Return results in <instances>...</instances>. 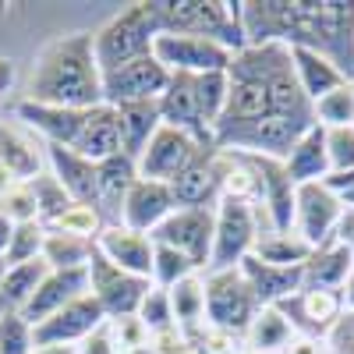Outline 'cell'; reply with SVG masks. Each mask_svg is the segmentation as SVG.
<instances>
[{
    "mask_svg": "<svg viewBox=\"0 0 354 354\" xmlns=\"http://www.w3.org/2000/svg\"><path fill=\"white\" fill-rule=\"evenodd\" d=\"M82 294H88V266L85 270H50L39 280V287L32 290V298L25 301L21 319L28 322V326H39L43 319L61 312L64 305L82 298Z\"/></svg>",
    "mask_w": 354,
    "mask_h": 354,
    "instance_id": "obj_19",
    "label": "cell"
},
{
    "mask_svg": "<svg viewBox=\"0 0 354 354\" xmlns=\"http://www.w3.org/2000/svg\"><path fill=\"white\" fill-rule=\"evenodd\" d=\"M96 252L113 262L117 270H124L131 277H142V280H153V238L149 234H138V230H128L121 223H110L100 230L96 238Z\"/></svg>",
    "mask_w": 354,
    "mask_h": 354,
    "instance_id": "obj_18",
    "label": "cell"
},
{
    "mask_svg": "<svg viewBox=\"0 0 354 354\" xmlns=\"http://www.w3.org/2000/svg\"><path fill=\"white\" fill-rule=\"evenodd\" d=\"M113 110H117V128H121V153L138 163V156L145 153V145L153 142V135H156L160 124H163L160 100L124 103V106H113Z\"/></svg>",
    "mask_w": 354,
    "mask_h": 354,
    "instance_id": "obj_29",
    "label": "cell"
},
{
    "mask_svg": "<svg viewBox=\"0 0 354 354\" xmlns=\"http://www.w3.org/2000/svg\"><path fill=\"white\" fill-rule=\"evenodd\" d=\"M163 32H188L205 36L230 53L248 46L241 28V4L238 0H153Z\"/></svg>",
    "mask_w": 354,
    "mask_h": 354,
    "instance_id": "obj_5",
    "label": "cell"
},
{
    "mask_svg": "<svg viewBox=\"0 0 354 354\" xmlns=\"http://www.w3.org/2000/svg\"><path fill=\"white\" fill-rule=\"evenodd\" d=\"M340 294H344V308L354 315V270H351V277H347V283L340 287Z\"/></svg>",
    "mask_w": 354,
    "mask_h": 354,
    "instance_id": "obj_51",
    "label": "cell"
},
{
    "mask_svg": "<svg viewBox=\"0 0 354 354\" xmlns=\"http://www.w3.org/2000/svg\"><path fill=\"white\" fill-rule=\"evenodd\" d=\"M283 354H322V347H319L315 337H294L290 347H287Z\"/></svg>",
    "mask_w": 354,
    "mask_h": 354,
    "instance_id": "obj_48",
    "label": "cell"
},
{
    "mask_svg": "<svg viewBox=\"0 0 354 354\" xmlns=\"http://www.w3.org/2000/svg\"><path fill=\"white\" fill-rule=\"evenodd\" d=\"M177 209V198L170 192V185L163 181H149V177H138L131 185L124 209H121V227L138 230V234H153L170 213Z\"/></svg>",
    "mask_w": 354,
    "mask_h": 354,
    "instance_id": "obj_21",
    "label": "cell"
},
{
    "mask_svg": "<svg viewBox=\"0 0 354 354\" xmlns=\"http://www.w3.org/2000/svg\"><path fill=\"white\" fill-rule=\"evenodd\" d=\"M28 103L85 110L103 103V71L96 61L93 32H68L46 43L32 64L25 88Z\"/></svg>",
    "mask_w": 354,
    "mask_h": 354,
    "instance_id": "obj_3",
    "label": "cell"
},
{
    "mask_svg": "<svg viewBox=\"0 0 354 354\" xmlns=\"http://www.w3.org/2000/svg\"><path fill=\"white\" fill-rule=\"evenodd\" d=\"M160 32L163 28H160L153 0H138V4L121 8L106 25H100L93 32L100 71H113V68L135 61V57L153 53V43Z\"/></svg>",
    "mask_w": 354,
    "mask_h": 354,
    "instance_id": "obj_6",
    "label": "cell"
},
{
    "mask_svg": "<svg viewBox=\"0 0 354 354\" xmlns=\"http://www.w3.org/2000/svg\"><path fill=\"white\" fill-rule=\"evenodd\" d=\"M4 273H8V259H0V280H4Z\"/></svg>",
    "mask_w": 354,
    "mask_h": 354,
    "instance_id": "obj_54",
    "label": "cell"
},
{
    "mask_svg": "<svg viewBox=\"0 0 354 354\" xmlns=\"http://www.w3.org/2000/svg\"><path fill=\"white\" fill-rule=\"evenodd\" d=\"M255 259L270 262V266H305L312 255V245L301 241L294 230L280 234V230H262L259 241H255Z\"/></svg>",
    "mask_w": 354,
    "mask_h": 354,
    "instance_id": "obj_33",
    "label": "cell"
},
{
    "mask_svg": "<svg viewBox=\"0 0 354 354\" xmlns=\"http://www.w3.org/2000/svg\"><path fill=\"white\" fill-rule=\"evenodd\" d=\"M96 252V241L88 238H75V234H57L46 230V241H43V262L50 270H85L88 259Z\"/></svg>",
    "mask_w": 354,
    "mask_h": 354,
    "instance_id": "obj_34",
    "label": "cell"
},
{
    "mask_svg": "<svg viewBox=\"0 0 354 354\" xmlns=\"http://www.w3.org/2000/svg\"><path fill=\"white\" fill-rule=\"evenodd\" d=\"M110 333H113V340H117V351H135V347H145L153 337H149V330L142 326V319L138 315H124V319H110Z\"/></svg>",
    "mask_w": 354,
    "mask_h": 354,
    "instance_id": "obj_45",
    "label": "cell"
},
{
    "mask_svg": "<svg viewBox=\"0 0 354 354\" xmlns=\"http://www.w3.org/2000/svg\"><path fill=\"white\" fill-rule=\"evenodd\" d=\"M290 61H294V75H298L301 93L315 103L326 93H333L337 85H344L347 78L340 75V68L333 61H326L322 53L315 50H301V46H290Z\"/></svg>",
    "mask_w": 354,
    "mask_h": 354,
    "instance_id": "obj_31",
    "label": "cell"
},
{
    "mask_svg": "<svg viewBox=\"0 0 354 354\" xmlns=\"http://www.w3.org/2000/svg\"><path fill=\"white\" fill-rule=\"evenodd\" d=\"M238 270L248 280L259 305H280L301 290V266H270V262L248 255Z\"/></svg>",
    "mask_w": 354,
    "mask_h": 354,
    "instance_id": "obj_26",
    "label": "cell"
},
{
    "mask_svg": "<svg viewBox=\"0 0 354 354\" xmlns=\"http://www.w3.org/2000/svg\"><path fill=\"white\" fill-rule=\"evenodd\" d=\"M312 113H315V124H322L326 131L330 128H351L354 124V82H344L333 93L315 100Z\"/></svg>",
    "mask_w": 354,
    "mask_h": 354,
    "instance_id": "obj_37",
    "label": "cell"
},
{
    "mask_svg": "<svg viewBox=\"0 0 354 354\" xmlns=\"http://www.w3.org/2000/svg\"><path fill=\"white\" fill-rule=\"evenodd\" d=\"M259 205L241 198H220L216 202V230H213V255L209 270H238V266L255 252L259 241Z\"/></svg>",
    "mask_w": 354,
    "mask_h": 354,
    "instance_id": "obj_9",
    "label": "cell"
},
{
    "mask_svg": "<svg viewBox=\"0 0 354 354\" xmlns=\"http://www.w3.org/2000/svg\"><path fill=\"white\" fill-rule=\"evenodd\" d=\"M124 354H160V351H156V347H153V340H149L145 347H135V351H124Z\"/></svg>",
    "mask_w": 354,
    "mask_h": 354,
    "instance_id": "obj_53",
    "label": "cell"
},
{
    "mask_svg": "<svg viewBox=\"0 0 354 354\" xmlns=\"http://www.w3.org/2000/svg\"><path fill=\"white\" fill-rule=\"evenodd\" d=\"M8 185H11V181H8V177H4V174H0V192H4Z\"/></svg>",
    "mask_w": 354,
    "mask_h": 354,
    "instance_id": "obj_55",
    "label": "cell"
},
{
    "mask_svg": "<svg viewBox=\"0 0 354 354\" xmlns=\"http://www.w3.org/2000/svg\"><path fill=\"white\" fill-rule=\"evenodd\" d=\"M138 319H142V326L149 330V337H160V333H170V330H177V322H174V305H170V290H163V287H149V294L142 298V305H138V312H135Z\"/></svg>",
    "mask_w": 354,
    "mask_h": 354,
    "instance_id": "obj_38",
    "label": "cell"
},
{
    "mask_svg": "<svg viewBox=\"0 0 354 354\" xmlns=\"http://www.w3.org/2000/svg\"><path fill=\"white\" fill-rule=\"evenodd\" d=\"M106 319V312L100 308V301L93 294H82L71 305H64L61 312H53L50 319H43L39 326H32L36 333V347H78L88 333H96Z\"/></svg>",
    "mask_w": 354,
    "mask_h": 354,
    "instance_id": "obj_16",
    "label": "cell"
},
{
    "mask_svg": "<svg viewBox=\"0 0 354 354\" xmlns=\"http://www.w3.org/2000/svg\"><path fill=\"white\" fill-rule=\"evenodd\" d=\"M36 354H75V347H61V344L57 347H36Z\"/></svg>",
    "mask_w": 354,
    "mask_h": 354,
    "instance_id": "obj_52",
    "label": "cell"
},
{
    "mask_svg": "<svg viewBox=\"0 0 354 354\" xmlns=\"http://www.w3.org/2000/svg\"><path fill=\"white\" fill-rule=\"evenodd\" d=\"M315 121L301 117H262L248 124H220L213 145L223 153H245V156H270V160H287V153Z\"/></svg>",
    "mask_w": 354,
    "mask_h": 354,
    "instance_id": "obj_7",
    "label": "cell"
},
{
    "mask_svg": "<svg viewBox=\"0 0 354 354\" xmlns=\"http://www.w3.org/2000/svg\"><path fill=\"white\" fill-rule=\"evenodd\" d=\"M46 153L39 149V135H32L21 124L0 121V174L11 185H28L43 174Z\"/></svg>",
    "mask_w": 354,
    "mask_h": 354,
    "instance_id": "obj_20",
    "label": "cell"
},
{
    "mask_svg": "<svg viewBox=\"0 0 354 354\" xmlns=\"http://www.w3.org/2000/svg\"><path fill=\"white\" fill-rule=\"evenodd\" d=\"M0 213H4L11 223H32L36 216V195L28 185H8L0 192Z\"/></svg>",
    "mask_w": 354,
    "mask_h": 354,
    "instance_id": "obj_43",
    "label": "cell"
},
{
    "mask_svg": "<svg viewBox=\"0 0 354 354\" xmlns=\"http://www.w3.org/2000/svg\"><path fill=\"white\" fill-rule=\"evenodd\" d=\"M43 153H46V170L64 185V192L78 202V205H93L96 209V198H100V188H96V163L85 160L64 145H50L43 142Z\"/></svg>",
    "mask_w": 354,
    "mask_h": 354,
    "instance_id": "obj_24",
    "label": "cell"
},
{
    "mask_svg": "<svg viewBox=\"0 0 354 354\" xmlns=\"http://www.w3.org/2000/svg\"><path fill=\"white\" fill-rule=\"evenodd\" d=\"M213 230H216V209H174L149 238L156 245H167L188 255L195 262V270L205 273L213 255Z\"/></svg>",
    "mask_w": 354,
    "mask_h": 354,
    "instance_id": "obj_11",
    "label": "cell"
},
{
    "mask_svg": "<svg viewBox=\"0 0 354 354\" xmlns=\"http://www.w3.org/2000/svg\"><path fill=\"white\" fill-rule=\"evenodd\" d=\"M326 153H330V174L354 170V124L351 128H330L326 131Z\"/></svg>",
    "mask_w": 354,
    "mask_h": 354,
    "instance_id": "obj_44",
    "label": "cell"
},
{
    "mask_svg": "<svg viewBox=\"0 0 354 354\" xmlns=\"http://www.w3.org/2000/svg\"><path fill=\"white\" fill-rule=\"evenodd\" d=\"M153 57L170 75H209V71H227L234 53L205 36L160 32L153 43Z\"/></svg>",
    "mask_w": 354,
    "mask_h": 354,
    "instance_id": "obj_10",
    "label": "cell"
},
{
    "mask_svg": "<svg viewBox=\"0 0 354 354\" xmlns=\"http://www.w3.org/2000/svg\"><path fill=\"white\" fill-rule=\"evenodd\" d=\"M138 181V167L131 156L117 153L103 163H96V188H100V198H96V213L103 216V223H121V209H124V198L131 192V185Z\"/></svg>",
    "mask_w": 354,
    "mask_h": 354,
    "instance_id": "obj_25",
    "label": "cell"
},
{
    "mask_svg": "<svg viewBox=\"0 0 354 354\" xmlns=\"http://www.w3.org/2000/svg\"><path fill=\"white\" fill-rule=\"evenodd\" d=\"M192 85H195V103H198L202 121H205V128H213V135H216V124H220L223 106H227V71L192 75Z\"/></svg>",
    "mask_w": 354,
    "mask_h": 354,
    "instance_id": "obj_35",
    "label": "cell"
},
{
    "mask_svg": "<svg viewBox=\"0 0 354 354\" xmlns=\"http://www.w3.org/2000/svg\"><path fill=\"white\" fill-rule=\"evenodd\" d=\"M160 117H163V124H170L177 131H188L202 145H213V138H216L213 128H205L202 113H198L192 75H170L167 93L160 96Z\"/></svg>",
    "mask_w": 354,
    "mask_h": 354,
    "instance_id": "obj_23",
    "label": "cell"
},
{
    "mask_svg": "<svg viewBox=\"0 0 354 354\" xmlns=\"http://www.w3.org/2000/svg\"><path fill=\"white\" fill-rule=\"evenodd\" d=\"M294 337H298V333H294L290 319L277 305H262L241 340H245L248 354H283Z\"/></svg>",
    "mask_w": 354,
    "mask_h": 354,
    "instance_id": "obj_30",
    "label": "cell"
},
{
    "mask_svg": "<svg viewBox=\"0 0 354 354\" xmlns=\"http://www.w3.org/2000/svg\"><path fill=\"white\" fill-rule=\"evenodd\" d=\"M333 238L354 255V209H344V216H340V223H337V234Z\"/></svg>",
    "mask_w": 354,
    "mask_h": 354,
    "instance_id": "obj_47",
    "label": "cell"
},
{
    "mask_svg": "<svg viewBox=\"0 0 354 354\" xmlns=\"http://www.w3.org/2000/svg\"><path fill=\"white\" fill-rule=\"evenodd\" d=\"M192 273H198V270H195V262L188 255H181L177 248H167V245H156V252H153V283L156 287L170 290L174 283H181Z\"/></svg>",
    "mask_w": 354,
    "mask_h": 354,
    "instance_id": "obj_39",
    "label": "cell"
},
{
    "mask_svg": "<svg viewBox=\"0 0 354 354\" xmlns=\"http://www.w3.org/2000/svg\"><path fill=\"white\" fill-rule=\"evenodd\" d=\"M262 117L315 121L312 100L301 93L298 75H294L290 46L283 43L245 46L227 64V106L220 124H248Z\"/></svg>",
    "mask_w": 354,
    "mask_h": 354,
    "instance_id": "obj_2",
    "label": "cell"
},
{
    "mask_svg": "<svg viewBox=\"0 0 354 354\" xmlns=\"http://www.w3.org/2000/svg\"><path fill=\"white\" fill-rule=\"evenodd\" d=\"M170 305H174V322L185 337L195 333L205 322V277L192 273L181 283L170 287Z\"/></svg>",
    "mask_w": 354,
    "mask_h": 354,
    "instance_id": "obj_32",
    "label": "cell"
},
{
    "mask_svg": "<svg viewBox=\"0 0 354 354\" xmlns=\"http://www.w3.org/2000/svg\"><path fill=\"white\" fill-rule=\"evenodd\" d=\"M75 354H121V351H117L113 333H110V322H103L96 333H88V337L75 347Z\"/></svg>",
    "mask_w": 354,
    "mask_h": 354,
    "instance_id": "obj_46",
    "label": "cell"
},
{
    "mask_svg": "<svg viewBox=\"0 0 354 354\" xmlns=\"http://www.w3.org/2000/svg\"><path fill=\"white\" fill-rule=\"evenodd\" d=\"M245 354H248V351H245Z\"/></svg>",
    "mask_w": 354,
    "mask_h": 354,
    "instance_id": "obj_56",
    "label": "cell"
},
{
    "mask_svg": "<svg viewBox=\"0 0 354 354\" xmlns=\"http://www.w3.org/2000/svg\"><path fill=\"white\" fill-rule=\"evenodd\" d=\"M149 287H153V280H142V277L117 270V266L106 262L100 252H93V259H88V294L100 301L106 319L135 315L142 298L149 294Z\"/></svg>",
    "mask_w": 354,
    "mask_h": 354,
    "instance_id": "obj_12",
    "label": "cell"
},
{
    "mask_svg": "<svg viewBox=\"0 0 354 354\" xmlns=\"http://www.w3.org/2000/svg\"><path fill=\"white\" fill-rule=\"evenodd\" d=\"M354 270V255L333 238L330 245L312 248L308 262L301 266V290H340Z\"/></svg>",
    "mask_w": 354,
    "mask_h": 354,
    "instance_id": "obj_27",
    "label": "cell"
},
{
    "mask_svg": "<svg viewBox=\"0 0 354 354\" xmlns=\"http://www.w3.org/2000/svg\"><path fill=\"white\" fill-rule=\"evenodd\" d=\"M177 209H216L220 202V170H216V145L202 149L195 163L170 181Z\"/></svg>",
    "mask_w": 354,
    "mask_h": 354,
    "instance_id": "obj_22",
    "label": "cell"
},
{
    "mask_svg": "<svg viewBox=\"0 0 354 354\" xmlns=\"http://www.w3.org/2000/svg\"><path fill=\"white\" fill-rule=\"evenodd\" d=\"M205 277V322L220 333L230 337H245L252 326L255 312L262 308L255 301V294L241 270H216V273H202Z\"/></svg>",
    "mask_w": 354,
    "mask_h": 354,
    "instance_id": "obj_8",
    "label": "cell"
},
{
    "mask_svg": "<svg viewBox=\"0 0 354 354\" xmlns=\"http://www.w3.org/2000/svg\"><path fill=\"white\" fill-rule=\"evenodd\" d=\"M287 167V177L294 185H312V181H326L330 177V153H326V128L322 124H312L298 142L294 149L287 153L283 160Z\"/></svg>",
    "mask_w": 354,
    "mask_h": 354,
    "instance_id": "obj_28",
    "label": "cell"
},
{
    "mask_svg": "<svg viewBox=\"0 0 354 354\" xmlns=\"http://www.w3.org/2000/svg\"><path fill=\"white\" fill-rule=\"evenodd\" d=\"M287 319L294 333L301 330V337H330L344 322V294L340 290H298L294 298L277 305Z\"/></svg>",
    "mask_w": 354,
    "mask_h": 354,
    "instance_id": "obj_17",
    "label": "cell"
},
{
    "mask_svg": "<svg viewBox=\"0 0 354 354\" xmlns=\"http://www.w3.org/2000/svg\"><path fill=\"white\" fill-rule=\"evenodd\" d=\"M28 188H32V195H36V216H39L43 227H50L57 216H64L71 205H75V198L64 192V185L57 181L50 170H43L39 177H32Z\"/></svg>",
    "mask_w": 354,
    "mask_h": 354,
    "instance_id": "obj_36",
    "label": "cell"
},
{
    "mask_svg": "<svg viewBox=\"0 0 354 354\" xmlns=\"http://www.w3.org/2000/svg\"><path fill=\"white\" fill-rule=\"evenodd\" d=\"M11 85H15V64L8 57H0V96H8Z\"/></svg>",
    "mask_w": 354,
    "mask_h": 354,
    "instance_id": "obj_49",
    "label": "cell"
},
{
    "mask_svg": "<svg viewBox=\"0 0 354 354\" xmlns=\"http://www.w3.org/2000/svg\"><path fill=\"white\" fill-rule=\"evenodd\" d=\"M0 354H36V333L21 312L0 315Z\"/></svg>",
    "mask_w": 354,
    "mask_h": 354,
    "instance_id": "obj_42",
    "label": "cell"
},
{
    "mask_svg": "<svg viewBox=\"0 0 354 354\" xmlns=\"http://www.w3.org/2000/svg\"><path fill=\"white\" fill-rule=\"evenodd\" d=\"M241 28L248 46L315 50L354 82V0H245Z\"/></svg>",
    "mask_w": 354,
    "mask_h": 354,
    "instance_id": "obj_1",
    "label": "cell"
},
{
    "mask_svg": "<svg viewBox=\"0 0 354 354\" xmlns=\"http://www.w3.org/2000/svg\"><path fill=\"white\" fill-rule=\"evenodd\" d=\"M202 149H209V145L195 142L188 131H177L170 124H160V131L153 135V142L145 145V153L135 163L138 167V177H149V181L170 185L177 174H185L195 163V156Z\"/></svg>",
    "mask_w": 354,
    "mask_h": 354,
    "instance_id": "obj_15",
    "label": "cell"
},
{
    "mask_svg": "<svg viewBox=\"0 0 354 354\" xmlns=\"http://www.w3.org/2000/svg\"><path fill=\"white\" fill-rule=\"evenodd\" d=\"M15 113L43 142L64 145V149L93 160V163H103L121 153V128H117V110L110 103L68 110V106H39V103L21 100L15 106Z\"/></svg>",
    "mask_w": 354,
    "mask_h": 354,
    "instance_id": "obj_4",
    "label": "cell"
},
{
    "mask_svg": "<svg viewBox=\"0 0 354 354\" xmlns=\"http://www.w3.org/2000/svg\"><path fill=\"white\" fill-rule=\"evenodd\" d=\"M11 238H15V223L0 213V259L8 255V245H11Z\"/></svg>",
    "mask_w": 354,
    "mask_h": 354,
    "instance_id": "obj_50",
    "label": "cell"
},
{
    "mask_svg": "<svg viewBox=\"0 0 354 354\" xmlns=\"http://www.w3.org/2000/svg\"><path fill=\"white\" fill-rule=\"evenodd\" d=\"M344 209L347 205L340 202V195L330 192L322 181L298 185V195H294V234L301 241H308L312 248L330 245Z\"/></svg>",
    "mask_w": 354,
    "mask_h": 354,
    "instance_id": "obj_14",
    "label": "cell"
},
{
    "mask_svg": "<svg viewBox=\"0 0 354 354\" xmlns=\"http://www.w3.org/2000/svg\"><path fill=\"white\" fill-rule=\"evenodd\" d=\"M170 85V71L156 61L153 53L135 57V61L103 71V103L110 106H124V103H145V100H160Z\"/></svg>",
    "mask_w": 354,
    "mask_h": 354,
    "instance_id": "obj_13",
    "label": "cell"
},
{
    "mask_svg": "<svg viewBox=\"0 0 354 354\" xmlns=\"http://www.w3.org/2000/svg\"><path fill=\"white\" fill-rule=\"evenodd\" d=\"M43 241H46V227L39 220L32 223H15V238L8 245V266H21V262H36L43 259Z\"/></svg>",
    "mask_w": 354,
    "mask_h": 354,
    "instance_id": "obj_40",
    "label": "cell"
},
{
    "mask_svg": "<svg viewBox=\"0 0 354 354\" xmlns=\"http://www.w3.org/2000/svg\"><path fill=\"white\" fill-rule=\"evenodd\" d=\"M103 216L93 209V205H71V209L64 216H57L46 230H57V234H75V238H88V241H96L100 238V230H103Z\"/></svg>",
    "mask_w": 354,
    "mask_h": 354,
    "instance_id": "obj_41",
    "label": "cell"
}]
</instances>
